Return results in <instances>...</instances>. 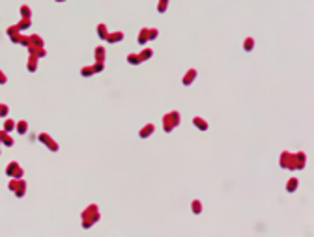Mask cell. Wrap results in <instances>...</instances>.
<instances>
[{
    "instance_id": "obj_1",
    "label": "cell",
    "mask_w": 314,
    "mask_h": 237,
    "mask_svg": "<svg viewBox=\"0 0 314 237\" xmlns=\"http://www.w3.org/2000/svg\"><path fill=\"white\" fill-rule=\"evenodd\" d=\"M82 228L84 230H88V228H92L96 222L99 220V207L96 205V203H90L86 209L82 211Z\"/></svg>"
},
{
    "instance_id": "obj_2",
    "label": "cell",
    "mask_w": 314,
    "mask_h": 237,
    "mask_svg": "<svg viewBox=\"0 0 314 237\" xmlns=\"http://www.w3.org/2000/svg\"><path fill=\"white\" fill-rule=\"evenodd\" d=\"M178 123H179V114L178 112H170V114H167V116L163 118V129L167 131V133L172 131Z\"/></svg>"
},
{
    "instance_id": "obj_3",
    "label": "cell",
    "mask_w": 314,
    "mask_h": 237,
    "mask_svg": "<svg viewBox=\"0 0 314 237\" xmlns=\"http://www.w3.org/2000/svg\"><path fill=\"white\" fill-rule=\"evenodd\" d=\"M194 79H197V71H194V69H189V71L185 73V77H183V84L187 86V84H191Z\"/></svg>"
},
{
    "instance_id": "obj_4",
    "label": "cell",
    "mask_w": 314,
    "mask_h": 237,
    "mask_svg": "<svg viewBox=\"0 0 314 237\" xmlns=\"http://www.w3.org/2000/svg\"><path fill=\"white\" fill-rule=\"evenodd\" d=\"M153 129H155V127H153L152 123H150V125H146V127H142V129H140V138H148V136L153 133Z\"/></svg>"
},
{
    "instance_id": "obj_5",
    "label": "cell",
    "mask_w": 314,
    "mask_h": 237,
    "mask_svg": "<svg viewBox=\"0 0 314 237\" xmlns=\"http://www.w3.org/2000/svg\"><path fill=\"white\" fill-rule=\"evenodd\" d=\"M41 140H43L45 144H47V146L51 147V150H52V151H56V150H58V146H56V142H52V140H51V138H49L47 135H41Z\"/></svg>"
},
{
    "instance_id": "obj_6",
    "label": "cell",
    "mask_w": 314,
    "mask_h": 237,
    "mask_svg": "<svg viewBox=\"0 0 314 237\" xmlns=\"http://www.w3.org/2000/svg\"><path fill=\"white\" fill-rule=\"evenodd\" d=\"M297 185H299V181H297V177H292V179L286 183V190L288 192H294L295 189H297Z\"/></svg>"
},
{
    "instance_id": "obj_7",
    "label": "cell",
    "mask_w": 314,
    "mask_h": 237,
    "mask_svg": "<svg viewBox=\"0 0 314 237\" xmlns=\"http://www.w3.org/2000/svg\"><path fill=\"white\" fill-rule=\"evenodd\" d=\"M191 207H193V213H194V215H200V213H202V202H200V200H194V202L191 203Z\"/></svg>"
},
{
    "instance_id": "obj_8",
    "label": "cell",
    "mask_w": 314,
    "mask_h": 237,
    "mask_svg": "<svg viewBox=\"0 0 314 237\" xmlns=\"http://www.w3.org/2000/svg\"><path fill=\"white\" fill-rule=\"evenodd\" d=\"M193 123L197 125L198 129H202V131H206V129H208V123L202 120V118H194V120H193Z\"/></svg>"
},
{
    "instance_id": "obj_9",
    "label": "cell",
    "mask_w": 314,
    "mask_h": 237,
    "mask_svg": "<svg viewBox=\"0 0 314 237\" xmlns=\"http://www.w3.org/2000/svg\"><path fill=\"white\" fill-rule=\"evenodd\" d=\"M127 62H129L131 65H137V64H140L142 60H140L139 54H129V56H127Z\"/></svg>"
},
{
    "instance_id": "obj_10",
    "label": "cell",
    "mask_w": 314,
    "mask_h": 237,
    "mask_svg": "<svg viewBox=\"0 0 314 237\" xmlns=\"http://www.w3.org/2000/svg\"><path fill=\"white\" fill-rule=\"evenodd\" d=\"M96 60H97V62H103V60H105V49H103V47L96 49Z\"/></svg>"
},
{
    "instance_id": "obj_11",
    "label": "cell",
    "mask_w": 314,
    "mask_h": 237,
    "mask_svg": "<svg viewBox=\"0 0 314 237\" xmlns=\"http://www.w3.org/2000/svg\"><path fill=\"white\" fill-rule=\"evenodd\" d=\"M105 39H107V41H120V39H122V34H109L107 37H105Z\"/></svg>"
},
{
    "instance_id": "obj_12",
    "label": "cell",
    "mask_w": 314,
    "mask_h": 237,
    "mask_svg": "<svg viewBox=\"0 0 314 237\" xmlns=\"http://www.w3.org/2000/svg\"><path fill=\"white\" fill-rule=\"evenodd\" d=\"M81 73H82V77H92V75H94V69H92V67H82Z\"/></svg>"
},
{
    "instance_id": "obj_13",
    "label": "cell",
    "mask_w": 314,
    "mask_h": 237,
    "mask_svg": "<svg viewBox=\"0 0 314 237\" xmlns=\"http://www.w3.org/2000/svg\"><path fill=\"white\" fill-rule=\"evenodd\" d=\"M139 56H140V60L144 62V60H146V58H150V56H152V51H150V49H146V51H142V52H140Z\"/></svg>"
},
{
    "instance_id": "obj_14",
    "label": "cell",
    "mask_w": 314,
    "mask_h": 237,
    "mask_svg": "<svg viewBox=\"0 0 314 237\" xmlns=\"http://www.w3.org/2000/svg\"><path fill=\"white\" fill-rule=\"evenodd\" d=\"M97 30H99V36L101 37H107V26H105V24H99Z\"/></svg>"
},
{
    "instance_id": "obj_15",
    "label": "cell",
    "mask_w": 314,
    "mask_h": 237,
    "mask_svg": "<svg viewBox=\"0 0 314 237\" xmlns=\"http://www.w3.org/2000/svg\"><path fill=\"white\" fill-rule=\"evenodd\" d=\"M243 47H245V51H251V49H252V39H251V37L245 39V45H243Z\"/></svg>"
},
{
    "instance_id": "obj_16",
    "label": "cell",
    "mask_w": 314,
    "mask_h": 237,
    "mask_svg": "<svg viewBox=\"0 0 314 237\" xmlns=\"http://www.w3.org/2000/svg\"><path fill=\"white\" fill-rule=\"evenodd\" d=\"M19 131L24 133V131H26V123H19Z\"/></svg>"
},
{
    "instance_id": "obj_17",
    "label": "cell",
    "mask_w": 314,
    "mask_h": 237,
    "mask_svg": "<svg viewBox=\"0 0 314 237\" xmlns=\"http://www.w3.org/2000/svg\"><path fill=\"white\" fill-rule=\"evenodd\" d=\"M4 80H6V79L2 77V73H0V82H4Z\"/></svg>"
}]
</instances>
